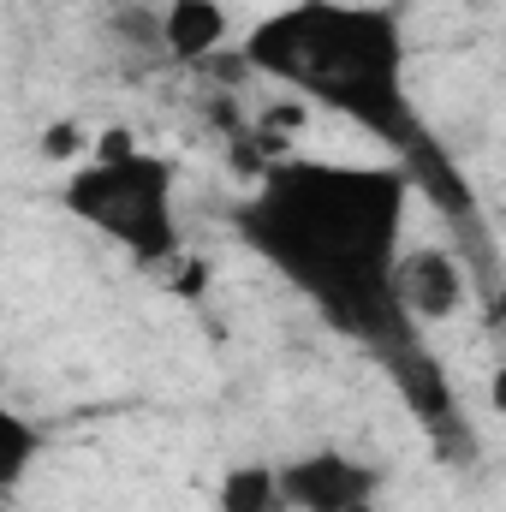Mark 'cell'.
<instances>
[{"mask_svg":"<svg viewBox=\"0 0 506 512\" xmlns=\"http://www.w3.org/2000/svg\"><path fill=\"white\" fill-rule=\"evenodd\" d=\"M411 185L393 167L286 161L245 209L251 245L298 280L334 322L376 328L393 310V262Z\"/></svg>","mask_w":506,"mask_h":512,"instance_id":"1","label":"cell"},{"mask_svg":"<svg viewBox=\"0 0 506 512\" xmlns=\"http://www.w3.org/2000/svg\"><path fill=\"white\" fill-rule=\"evenodd\" d=\"M245 60L262 78L292 84L298 96L381 131L411 137V84H405V24L364 0H298L251 24Z\"/></svg>","mask_w":506,"mask_h":512,"instance_id":"2","label":"cell"},{"mask_svg":"<svg viewBox=\"0 0 506 512\" xmlns=\"http://www.w3.org/2000/svg\"><path fill=\"white\" fill-rule=\"evenodd\" d=\"M66 209L114 239L137 262L179 256V215H173V161L137 149L131 137H96V149L66 179Z\"/></svg>","mask_w":506,"mask_h":512,"instance_id":"3","label":"cell"},{"mask_svg":"<svg viewBox=\"0 0 506 512\" xmlns=\"http://www.w3.org/2000/svg\"><path fill=\"white\" fill-rule=\"evenodd\" d=\"M280 489L292 512H376L381 471L340 447H316V453L280 459Z\"/></svg>","mask_w":506,"mask_h":512,"instance_id":"4","label":"cell"},{"mask_svg":"<svg viewBox=\"0 0 506 512\" xmlns=\"http://www.w3.org/2000/svg\"><path fill=\"white\" fill-rule=\"evenodd\" d=\"M465 304V268L447 251H399L393 262V310L417 322H447Z\"/></svg>","mask_w":506,"mask_h":512,"instance_id":"5","label":"cell"},{"mask_svg":"<svg viewBox=\"0 0 506 512\" xmlns=\"http://www.w3.org/2000/svg\"><path fill=\"white\" fill-rule=\"evenodd\" d=\"M227 6L221 0H167V12H161V48L173 54V60H209L221 42H227Z\"/></svg>","mask_w":506,"mask_h":512,"instance_id":"6","label":"cell"},{"mask_svg":"<svg viewBox=\"0 0 506 512\" xmlns=\"http://www.w3.org/2000/svg\"><path fill=\"white\" fill-rule=\"evenodd\" d=\"M215 512H292L280 489V465H233L215 483Z\"/></svg>","mask_w":506,"mask_h":512,"instance_id":"7","label":"cell"},{"mask_svg":"<svg viewBox=\"0 0 506 512\" xmlns=\"http://www.w3.org/2000/svg\"><path fill=\"white\" fill-rule=\"evenodd\" d=\"M36 459H42V429H36L24 411L0 405V501L36 471Z\"/></svg>","mask_w":506,"mask_h":512,"instance_id":"8","label":"cell"}]
</instances>
